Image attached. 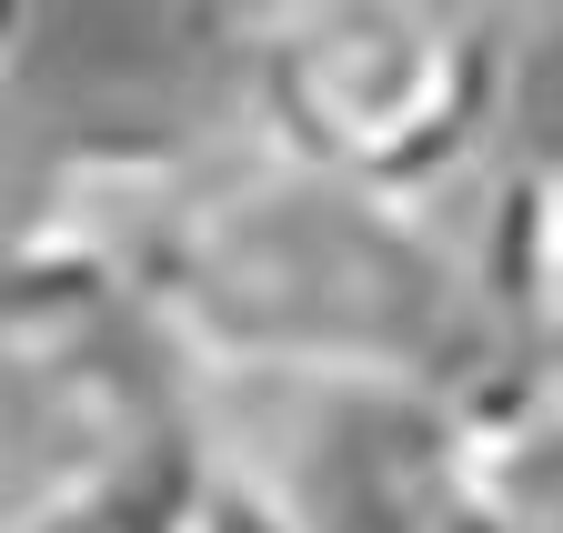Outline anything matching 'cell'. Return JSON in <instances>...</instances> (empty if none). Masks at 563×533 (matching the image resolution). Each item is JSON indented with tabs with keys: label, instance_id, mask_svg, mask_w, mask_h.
Segmentation results:
<instances>
[{
	"label": "cell",
	"instance_id": "5",
	"mask_svg": "<svg viewBox=\"0 0 563 533\" xmlns=\"http://www.w3.org/2000/svg\"><path fill=\"white\" fill-rule=\"evenodd\" d=\"M191 463H141V474H101V484H60L41 503H21L0 533H181V484H191Z\"/></svg>",
	"mask_w": 563,
	"mask_h": 533
},
{
	"label": "cell",
	"instance_id": "3",
	"mask_svg": "<svg viewBox=\"0 0 563 533\" xmlns=\"http://www.w3.org/2000/svg\"><path fill=\"white\" fill-rule=\"evenodd\" d=\"M211 392L191 353L81 252L0 232V453L31 463V493L141 474L201 453Z\"/></svg>",
	"mask_w": 563,
	"mask_h": 533
},
{
	"label": "cell",
	"instance_id": "7",
	"mask_svg": "<svg viewBox=\"0 0 563 533\" xmlns=\"http://www.w3.org/2000/svg\"><path fill=\"white\" fill-rule=\"evenodd\" d=\"M11 41H21V0H0V71H11Z\"/></svg>",
	"mask_w": 563,
	"mask_h": 533
},
{
	"label": "cell",
	"instance_id": "1",
	"mask_svg": "<svg viewBox=\"0 0 563 533\" xmlns=\"http://www.w3.org/2000/svg\"><path fill=\"white\" fill-rule=\"evenodd\" d=\"M0 232L111 273L201 382H433L483 353L463 252L422 202L322 181L252 131H81Z\"/></svg>",
	"mask_w": 563,
	"mask_h": 533
},
{
	"label": "cell",
	"instance_id": "6",
	"mask_svg": "<svg viewBox=\"0 0 563 533\" xmlns=\"http://www.w3.org/2000/svg\"><path fill=\"white\" fill-rule=\"evenodd\" d=\"M181 533H302V523L282 513L252 474H232L222 453H201L191 484H181Z\"/></svg>",
	"mask_w": 563,
	"mask_h": 533
},
{
	"label": "cell",
	"instance_id": "2",
	"mask_svg": "<svg viewBox=\"0 0 563 533\" xmlns=\"http://www.w3.org/2000/svg\"><path fill=\"white\" fill-rule=\"evenodd\" d=\"M232 131L322 181L433 202L523 101L514 0H222Z\"/></svg>",
	"mask_w": 563,
	"mask_h": 533
},
{
	"label": "cell",
	"instance_id": "4",
	"mask_svg": "<svg viewBox=\"0 0 563 533\" xmlns=\"http://www.w3.org/2000/svg\"><path fill=\"white\" fill-rule=\"evenodd\" d=\"M463 292L514 353H553V332H563V162H553L543 121H533V152H514L483 191Z\"/></svg>",
	"mask_w": 563,
	"mask_h": 533
}]
</instances>
